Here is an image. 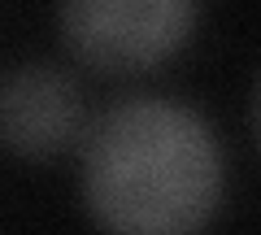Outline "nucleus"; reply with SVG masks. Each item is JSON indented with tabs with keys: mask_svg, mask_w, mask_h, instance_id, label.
I'll return each mask as SVG.
<instances>
[{
	"mask_svg": "<svg viewBox=\"0 0 261 235\" xmlns=\"http://www.w3.org/2000/svg\"><path fill=\"white\" fill-rule=\"evenodd\" d=\"M83 196L109 235H200L222 200L218 140L178 100H122L83 140Z\"/></svg>",
	"mask_w": 261,
	"mask_h": 235,
	"instance_id": "f257e3e1",
	"label": "nucleus"
},
{
	"mask_svg": "<svg viewBox=\"0 0 261 235\" xmlns=\"http://www.w3.org/2000/svg\"><path fill=\"white\" fill-rule=\"evenodd\" d=\"M196 0H61V35L92 70L140 74L183 48Z\"/></svg>",
	"mask_w": 261,
	"mask_h": 235,
	"instance_id": "f03ea898",
	"label": "nucleus"
},
{
	"mask_svg": "<svg viewBox=\"0 0 261 235\" xmlns=\"http://www.w3.org/2000/svg\"><path fill=\"white\" fill-rule=\"evenodd\" d=\"M83 131V96L53 66H22L0 79V144L27 161L65 152Z\"/></svg>",
	"mask_w": 261,
	"mask_h": 235,
	"instance_id": "7ed1b4c3",
	"label": "nucleus"
},
{
	"mask_svg": "<svg viewBox=\"0 0 261 235\" xmlns=\"http://www.w3.org/2000/svg\"><path fill=\"white\" fill-rule=\"evenodd\" d=\"M252 118H257V135H261V83H257V105H252Z\"/></svg>",
	"mask_w": 261,
	"mask_h": 235,
	"instance_id": "20e7f679",
	"label": "nucleus"
}]
</instances>
